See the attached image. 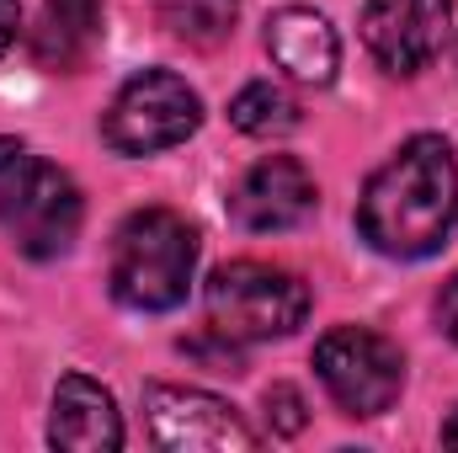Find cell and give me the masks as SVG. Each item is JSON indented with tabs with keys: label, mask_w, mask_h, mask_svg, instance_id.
<instances>
[{
	"label": "cell",
	"mask_w": 458,
	"mask_h": 453,
	"mask_svg": "<svg viewBox=\"0 0 458 453\" xmlns=\"http://www.w3.org/2000/svg\"><path fill=\"white\" fill-rule=\"evenodd\" d=\"M458 219V160L437 133L405 139L362 187L357 229L378 256L421 261L448 245Z\"/></svg>",
	"instance_id": "obj_1"
},
{
	"label": "cell",
	"mask_w": 458,
	"mask_h": 453,
	"mask_svg": "<svg viewBox=\"0 0 458 453\" xmlns=\"http://www.w3.org/2000/svg\"><path fill=\"white\" fill-rule=\"evenodd\" d=\"M192 267H198V229L171 209H139L117 225L107 283L123 310L165 315L187 304Z\"/></svg>",
	"instance_id": "obj_2"
},
{
	"label": "cell",
	"mask_w": 458,
	"mask_h": 453,
	"mask_svg": "<svg viewBox=\"0 0 458 453\" xmlns=\"http://www.w3.org/2000/svg\"><path fill=\"white\" fill-rule=\"evenodd\" d=\"M86 219L81 187L21 139H0V229L32 261H54L75 245Z\"/></svg>",
	"instance_id": "obj_3"
},
{
	"label": "cell",
	"mask_w": 458,
	"mask_h": 453,
	"mask_svg": "<svg viewBox=\"0 0 458 453\" xmlns=\"http://www.w3.org/2000/svg\"><path fill=\"white\" fill-rule=\"evenodd\" d=\"M310 315V283L272 261H225L208 278V331L250 346V341L293 337Z\"/></svg>",
	"instance_id": "obj_4"
},
{
	"label": "cell",
	"mask_w": 458,
	"mask_h": 453,
	"mask_svg": "<svg viewBox=\"0 0 458 453\" xmlns=\"http://www.w3.org/2000/svg\"><path fill=\"white\" fill-rule=\"evenodd\" d=\"M198 123H203V102L182 75L139 70L113 97L102 133H107V144L117 155H160V150L187 144L198 133Z\"/></svg>",
	"instance_id": "obj_5"
},
{
	"label": "cell",
	"mask_w": 458,
	"mask_h": 453,
	"mask_svg": "<svg viewBox=\"0 0 458 453\" xmlns=\"http://www.w3.org/2000/svg\"><path fill=\"white\" fill-rule=\"evenodd\" d=\"M315 373L346 416H384L400 400L405 357L394 341L368 326H336L315 341Z\"/></svg>",
	"instance_id": "obj_6"
},
{
	"label": "cell",
	"mask_w": 458,
	"mask_h": 453,
	"mask_svg": "<svg viewBox=\"0 0 458 453\" xmlns=\"http://www.w3.org/2000/svg\"><path fill=\"white\" fill-rule=\"evenodd\" d=\"M144 427L149 443L165 453H250L256 432L229 411L219 395L187 384H149L144 389Z\"/></svg>",
	"instance_id": "obj_7"
},
{
	"label": "cell",
	"mask_w": 458,
	"mask_h": 453,
	"mask_svg": "<svg viewBox=\"0 0 458 453\" xmlns=\"http://www.w3.org/2000/svg\"><path fill=\"white\" fill-rule=\"evenodd\" d=\"M454 27V0H368L362 5V43L384 75H421Z\"/></svg>",
	"instance_id": "obj_8"
},
{
	"label": "cell",
	"mask_w": 458,
	"mask_h": 453,
	"mask_svg": "<svg viewBox=\"0 0 458 453\" xmlns=\"http://www.w3.org/2000/svg\"><path fill=\"white\" fill-rule=\"evenodd\" d=\"M315 214V176L293 155H261L229 192V219L250 235H277Z\"/></svg>",
	"instance_id": "obj_9"
},
{
	"label": "cell",
	"mask_w": 458,
	"mask_h": 453,
	"mask_svg": "<svg viewBox=\"0 0 458 453\" xmlns=\"http://www.w3.org/2000/svg\"><path fill=\"white\" fill-rule=\"evenodd\" d=\"M267 54L272 64L299 81V86H331L336 70H342V38L336 27L310 11V5H283L272 21H267Z\"/></svg>",
	"instance_id": "obj_10"
},
{
	"label": "cell",
	"mask_w": 458,
	"mask_h": 453,
	"mask_svg": "<svg viewBox=\"0 0 458 453\" xmlns=\"http://www.w3.org/2000/svg\"><path fill=\"white\" fill-rule=\"evenodd\" d=\"M48 443L70 453H117L123 449V416L117 400L86 373H64L48 411Z\"/></svg>",
	"instance_id": "obj_11"
},
{
	"label": "cell",
	"mask_w": 458,
	"mask_h": 453,
	"mask_svg": "<svg viewBox=\"0 0 458 453\" xmlns=\"http://www.w3.org/2000/svg\"><path fill=\"white\" fill-rule=\"evenodd\" d=\"M102 48V0H43L32 27V59L48 75H75Z\"/></svg>",
	"instance_id": "obj_12"
},
{
	"label": "cell",
	"mask_w": 458,
	"mask_h": 453,
	"mask_svg": "<svg viewBox=\"0 0 458 453\" xmlns=\"http://www.w3.org/2000/svg\"><path fill=\"white\" fill-rule=\"evenodd\" d=\"M229 123H234L240 133H250V139H283V133L299 128V102H293V91L277 86V81H250V86L234 91Z\"/></svg>",
	"instance_id": "obj_13"
},
{
	"label": "cell",
	"mask_w": 458,
	"mask_h": 453,
	"mask_svg": "<svg viewBox=\"0 0 458 453\" xmlns=\"http://www.w3.org/2000/svg\"><path fill=\"white\" fill-rule=\"evenodd\" d=\"M155 11H160V27L176 43H187V48H219L234 32L240 0H155Z\"/></svg>",
	"instance_id": "obj_14"
},
{
	"label": "cell",
	"mask_w": 458,
	"mask_h": 453,
	"mask_svg": "<svg viewBox=\"0 0 458 453\" xmlns=\"http://www.w3.org/2000/svg\"><path fill=\"white\" fill-rule=\"evenodd\" d=\"M267 422H272V432H283V438L304 432V395L288 389V384H272V389H267Z\"/></svg>",
	"instance_id": "obj_15"
},
{
	"label": "cell",
	"mask_w": 458,
	"mask_h": 453,
	"mask_svg": "<svg viewBox=\"0 0 458 453\" xmlns=\"http://www.w3.org/2000/svg\"><path fill=\"white\" fill-rule=\"evenodd\" d=\"M437 331L448 341H458V272L443 283V294H437Z\"/></svg>",
	"instance_id": "obj_16"
},
{
	"label": "cell",
	"mask_w": 458,
	"mask_h": 453,
	"mask_svg": "<svg viewBox=\"0 0 458 453\" xmlns=\"http://www.w3.org/2000/svg\"><path fill=\"white\" fill-rule=\"evenodd\" d=\"M16 27H21V0H0V54L16 43Z\"/></svg>",
	"instance_id": "obj_17"
},
{
	"label": "cell",
	"mask_w": 458,
	"mask_h": 453,
	"mask_svg": "<svg viewBox=\"0 0 458 453\" xmlns=\"http://www.w3.org/2000/svg\"><path fill=\"white\" fill-rule=\"evenodd\" d=\"M443 443H448V449H458V411L448 416V427H443Z\"/></svg>",
	"instance_id": "obj_18"
}]
</instances>
